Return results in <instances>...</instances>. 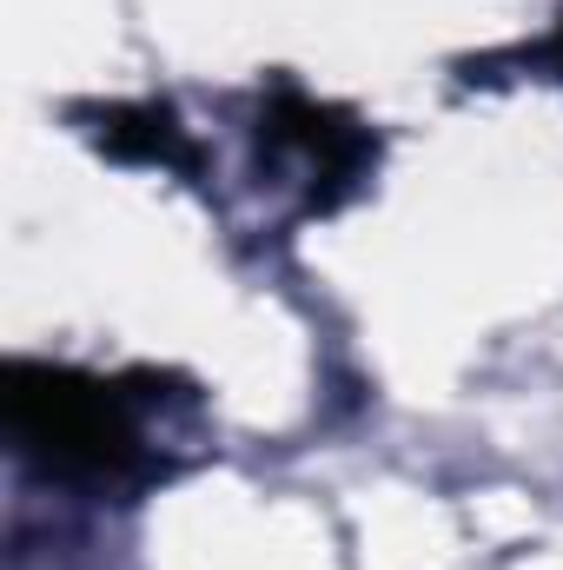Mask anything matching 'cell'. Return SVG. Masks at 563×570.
<instances>
[{"instance_id":"obj_1","label":"cell","mask_w":563,"mask_h":570,"mask_svg":"<svg viewBox=\"0 0 563 570\" xmlns=\"http://www.w3.org/2000/svg\"><path fill=\"white\" fill-rule=\"evenodd\" d=\"M7 431L40 464L73 471V478H120L140 464L127 385L73 372V365L7 358Z\"/></svg>"},{"instance_id":"obj_2","label":"cell","mask_w":563,"mask_h":570,"mask_svg":"<svg viewBox=\"0 0 563 570\" xmlns=\"http://www.w3.org/2000/svg\"><path fill=\"white\" fill-rule=\"evenodd\" d=\"M266 140L298 146V153L318 166V186H312L318 206H338V199L365 179V166H372V153H378V140H372L352 114H338V107H325V100H312V94H298V87H273V100H266Z\"/></svg>"},{"instance_id":"obj_3","label":"cell","mask_w":563,"mask_h":570,"mask_svg":"<svg viewBox=\"0 0 563 570\" xmlns=\"http://www.w3.org/2000/svg\"><path fill=\"white\" fill-rule=\"evenodd\" d=\"M93 140L107 146L113 159H146V166H179V173H199V153L179 134L172 107H100L93 114Z\"/></svg>"},{"instance_id":"obj_4","label":"cell","mask_w":563,"mask_h":570,"mask_svg":"<svg viewBox=\"0 0 563 570\" xmlns=\"http://www.w3.org/2000/svg\"><path fill=\"white\" fill-rule=\"evenodd\" d=\"M544 60H557V67H563V20H557V40L544 47Z\"/></svg>"}]
</instances>
